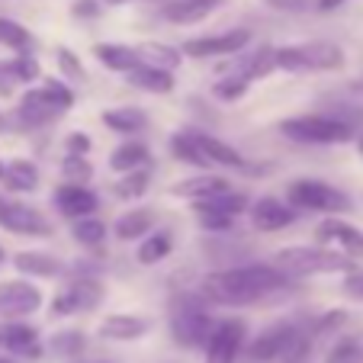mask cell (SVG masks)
<instances>
[{
  "label": "cell",
  "mask_w": 363,
  "mask_h": 363,
  "mask_svg": "<svg viewBox=\"0 0 363 363\" xmlns=\"http://www.w3.org/2000/svg\"><path fill=\"white\" fill-rule=\"evenodd\" d=\"M289 283L277 264H238L228 270H216L203 280V296L216 306H251L280 293Z\"/></svg>",
  "instance_id": "cell-1"
},
{
  "label": "cell",
  "mask_w": 363,
  "mask_h": 363,
  "mask_svg": "<svg viewBox=\"0 0 363 363\" xmlns=\"http://www.w3.org/2000/svg\"><path fill=\"white\" fill-rule=\"evenodd\" d=\"M74 106V90L62 81H45L42 87H33L23 94L20 106L13 113V123L20 129H39L48 125L52 119H58L62 113H68Z\"/></svg>",
  "instance_id": "cell-2"
},
{
  "label": "cell",
  "mask_w": 363,
  "mask_h": 363,
  "mask_svg": "<svg viewBox=\"0 0 363 363\" xmlns=\"http://www.w3.org/2000/svg\"><path fill=\"white\" fill-rule=\"evenodd\" d=\"M274 264L286 277H318V274H347V270L354 267V257L328 251V247H322V245L318 247L296 245V247H283V251H277Z\"/></svg>",
  "instance_id": "cell-3"
},
{
  "label": "cell",
  "mask_w": 363,
  "mask_h": 363,
  "mask_svg": "<svg viewBox=\"0 0 363 363\" xmlns=\"http://www.w3.org/2000/svg\"><path fill=\"white\" fill-rule=\"evenodd\" d=\"M280 132L289 142L299 145H347L354 142L357 129L341 123L331 113H308V116H289L280 123Z\"/></svg>",
  "instance_id": "cell-4"
},
{
  "label": "cell",
  "mask_w": 363,
  "mask_h": 363,
  "mask_svg": "<svg viewBox=\"0 0 363 363\" xmlns=\"http://www.w3.org/2000/svg\"><path fill=\"white\" fill-rule=\"evenodd\" d=\"M216 328V318L199 296H180L171 308V335L180 347H206Z\"/></svg>",
  "instance_id": "cell-5"
},
{
  "label": "cell",
  "mask_w": 363,
  "mask_h": 363,
  "mask_svg": "<svg viewBox=\"0 0 363 363\" xmlns=\"http://www.w3.org/2000/svg\"><path fill=\"white\" fill-rule=\"evenodd\" d=\"M286 203L296 213H325V216H341L350 209V196L341 190H335L325 180H293L286 186Z\"/></svg>",
  "instance_id": "cell-6"
},
{
  "label": "cell",
  "mask_w": 363,
  "mask_h": 363,
  "mask_svg": "<svg viewBox=\"0 0 363 363\" xmlns=\"http://www.w3.org/2000/svg\"><path fill=\"white\" fill-rule=\"evenodd\" d=\"M103 302V286L94 277H84L62 289V293L52 299V315H77V312H94Z\"/></svg>",
  "instance_id": "cell-7"
},
{
  "label": "cell",
  "mask_w": 363,
  "mask_h": 363,
  "mask_svg": "<svg viewBox=\"0 0 363 363\" xmlns=\"http://www.w3.org/2000/svg\"><path fill=\"white\" fill-rule=\"evenodd\" d=\"M247 42H251V29H228V33H219V35H199V39H186L184 45H180V55H186V58L238 55Z\"/></svg>",
  "instance_id": "cell-8"
},
{
  "label": "cell",
  "mask_w": 363,
  "mask_h": 363,
  "mask_svg": "<svg viewBox=\"0 0 363 363\" xmlns=\"http://www.w3.org/2000/svg\"><path fill=\"white\" fill-rule=\"evenodd\" d=\"M245 347V322L241 318H225L216 322L213 335L206 341V363H235Z\"/></svg>",
  "instance_id": "cell-9"
},
{
  "label": "cell",
  "mask_w": 363,
  "mask_h": 363,
  "mask_svg": "<svg viewBox=\"0 0 363 363\" xmlns=\"http://www.w3.org/2000/svg\"><path fill=\"white\" fill-rule=\"evenodd\" d=\"M39 306H42L39 286L23 280L0 283V318H23L29 312H35Z\"/></svg>",
  "instance_id": "cell-10"
},
{
  "label": "cell",
  "mask_w": 363,
  "mask_h": 363,
  "mask_svg": "<svg viewBox=\"0 0 363 363\" xmlns=\"http://www.w3.org/2000/svg\"><path fill=\"white\" fill-rule=\"evenodd\" d=\"M315 238L318 245H337L347 257H363V232L350 222L337 219V216H328L315 225Z\"/></svg>",
  "instance_id": "cell-11"
},
{
  "label": "cell",
  "mask_w": 363,
  "mask_h": 363,
  "mask_svg": "<svg viewBox=\"0 0 363 363\" xmlns=\"http://www.w3.org/2000/svg\"><path fill=\"white\" fill-rule=\"evenodd\" d=\"M52 203H55V209L65 219H84V216L96 213L100 199L87 184H62L55 190V196H52Z\"/></svg>",
  "instance_id": "cell-12"
},
{
  "label": "cell",
  "mask_w": 363,
  "mask_h": 363,
  "mask_svg": "<svg viewBox=\"0 0 363 363\" xmlns=\"http://www.w3.org/2000/svg\"><path fill=\"white\" fill-rule=\"evenodd\" d=\"M247 213H251V222L257 232H280V228L293 225L296 216H299L293 206L277 199V196H261Z\"/></svg>",
  "instance_id": "cell-13"
},
{
  "label": "cell",
  "mask_w": 363,
  "mask_h": 363,
  "mask_svg": "<svg viewBox=\"0 0 363 363\" xmlns=\"http://www.w3.org/2000/svg\"><path fill=\"white\" fill-rule=\"evenodd\" d=\"M0 228H7V232H13V235H23V238H45V235H52V225H48L45 216L23 203L7 206V213L0 219Z\"/></svg>",
  "instance_id": "cell-14"
},
{
  "label": "cell",
  "mask_w": 363,
  "mask_h": 363,
  "mask_svg": "<svg viewBox=\"0 0 363 363\" xmlns=\"http://www.w3.org/2000/svg\"><path fill=\"white\" fill-rule=\"evenodd\" d=\"M0 347L10 350L16 357H39L42 347H39V331L33 325L20 322V318H7L0 322Z\"/></svg>",
  "instance_id": "cell-15"
},
{
  "label": "cell",
  "mask_w": 363,
  "mask_h": 363,
  "mask_svg": "<svg viewBox=\"0 0 363 363\" xmlns=\"http://www.w3.org/2000/svg\"><path fill=\"white\" fill-rule=\"evenodd\" d=\"M186 135H190V142L196 145L199 155L213 167H247V161L241 158V151L232 148L228 142H222V138L206 135V132H196V129H186Z\"/></svg>",
  "instance_id": "cell-16"
},
{
  "label": "cell",
  "mask_w": 363,
  "mask_h": 363,
  "mask_svg": "<svg viewBox=\"0 0 363 363\" xmlns=\"http://www.w3.org/2000/svg\"><path fill=\"white\" fill-rule=\"evenodd\" d=\"M302 48V58H306V71H337L344 68V52L341 45L328 39H315V42H306Z\"/></svg>",
  "instance_id": "cell-17"
},
{
  "label": "cell",
  "mask_w": 363,
  "mask_h": 363,
  "mask_svg": "<svg viewBox=\"0 0 363 363\" xmlns=\"http://www.w3.org/2000/svg\"><path fill=\"white\" fill-rule=\"evenodd\" d=\"M151 331V322L142 315H106L100 325V335L110 337V341H138Z\"/></svg>",
  "instance_id": "cell-18"
},
{
  "label": "cell",
  "mask_w": 363,
  "mask_h": 363,
  "mask_svg": "<svg viewBox=\"0 0 363 363\" xmlns=\"http://www.w3.org/2000/svg\"><path fill=\"white\" fill-rule=\"evenodd\" d=\"M125 81H129L132 87L145 90V94H171L174 90V71H164V68H155V65L138 62L132 71H125Z\"/></svg>",
  "instance_id": "cell-19"
},
{
  "label": "cell",
  "mask_w": 363,
  "mask_h": 363,
  "mask_svg": "<svg viewBox=\"0 0 363 363\" xmlns=\"http://www.w3.org/2000/svg\"><path fill=\"white\" fill-rule=\"evenodd\" d=\"M155 225H158V216L151 213V209H145V206H138V209H129L125 216H119L116 225H113V235L119 241H138Z\"/></svg>",
  "instance_id": "cell-20"
},
{
  "label": "cell",
  "mask_w": 363,
  "mask_h": 363,
  "mask_svg": "<svg viewBox=\"0 0 363 363\" xmlns=\"http://www.w3.org/2000/svg\"><path fill=\"white\" fill-rule=\"evenodd\" d=\"M94 55L100 65H106L110 71H119V74H125V71H132L138 65V52L132 45H119V42H96L94 45Z\"/></svg>",
  "instance_id": "cell-21"
},
{
  "label": "cell",
  "mask_w": 363,
  "mask_h": 363,
  "mask_svg": "<svg viewBox=\"0 0 363 363\" xmlns=\"http://www.w3.org/2000/svg\"><path fill=\"white\" fill-rule=\"evenodd\" d=\"M219 4H222V0H174V4H164V16L171 23L186 26V23L206 20V16L219 7Z\"/></svg>",
  "instance_id": "cell-22"
},
{
  "label": "cell",
  "mask_w": 363,
  "mask_h": 363,
  "mask_svg": "<svg viewBox=\"0 0 363 363\" xmlns=\"http://www.w3.org/2000/svg\"><path fill=\"white\" fill-rule=\"evenodd\" d=\"M13 264H16V270H20V274H26V277H45V280H48V277L65 274V264L58 261V257H52V254H42V251L16 254Z\"/></svg>",
  "instance_id": "cell-23"
},
{
  "label": "cell",
  "mask_w": 363,
  "mask_h": 363,
  "mask_svg": "<svg viewBox=\"0 0 363 363\" xmlns=\"http://www.w3.org/2000/svg\"><path fill=\"white\" fill-rule=\"evenodd\" d=\"M0 184L16 193H33L39 186V167L33 161H10V164H4Z\"/></svg>",
  "instance_id": "cell-24"
},
{
  "label": "cell",
  "mask_w": 363,
  "mask_h": 363,
  "mask_svg": "<svg viewBox=\"0 0 363 363\" xmlns=\"http://www.w3.org/2000/svg\"><path fill=\"white\" fill-rule=\"evenodd\" d=\"M222 190H228L225 177H219V174H203V177L180 180V184L174 186V196H186V199H193V203H199V199L216 196V193H222Z\"/></svg>",
  "instance_id": "cell-25"
},
{
  "label": "cell",
  "mask_w": 363,
  "mask_h": 363,
  "mask_svg": "<svg viewBox=\"0 0 363 363\" xmlns=\"http://www.w3.org/2000/svg\"><path fill=\"white\" fill-rule=\"evenodd\" d=\"M100 119L106 129L119 132V135H132V132H142L148 125V116L138 106H116V110H106Z\"/></svg>",
  "instance_id": "cell-26"
},
{
  "label": "cell",
  "mask_w": 363,
  "mask_h": 363,
  "mask_svg": "<svg viewBox=\"0 0 363 363\" xmlns=\"http://www.w3.org/2000/svg\"><path fill=\"white\" fill-rule=\"evenodd\" d=\"M135 52H138V62L155 65V68H164V71H177L180 62H184L180 48L167 45V42H142Z\"/></svg>",
  "instance_id": "cell-27"
},
{
  "label": "cell",
  "mask_w": 363,
  "mask_h": 363,
  "mask_svg": "<svg viewBox=\"0 0 363 363\" xmlns=\"http://www.w3.org/2000/svg\"><path fill=\"white\" fill-rule=\"evenodd\" d=\"M148 164V145L142 142H123L110 158V167L116 174H129V171H138V167Z\"/></svg>",
  "instance_id": "cell-28"
},
{
  "label": "cell",
  "mask_w": 363,
  "mask_h": 363,
  "mask_svg": "<svg viewBox=\"0 0 363 363\" xmlns=\"http://www.w3.org/2000/svg\"><path fill=\"white\" fill-rule=\"evenodd\" d=\"M174 247V238L171 232H155V235H145L142 245H138V264H145V267H151V264H158L164 261L167 254H171Z\"/></svg>",
  "instance_id": "cell-29"
},
{
  "label": "cell",
  "mask_w": 363,
  "mask_h": 363,
  "mask_svg": "<svg viewBox=\"0 0 363 363\" xmlns=\"http://www.w3.org/2000/svg\"><path fill=\"white\" fill-rule=\"evenodd\" d=\"M196 209H216V213H225V216H232V219H238L241 213H247V196L245 193L222 190V193H216V196L199 199Z\"/></svg>",
  "instance_id": "cell-30"
},
{
  "label": "cell",
  "mask_w": 363,
  "mask_h": 363,
  "mask_svg": "<svg viewBox=\"0 0 363 363\" xmlns=\"http://www.w3.org/2000/svg\"><path fill=\"white\" fill-rule=\"evenodd\" d=\"M277 68V55L270 45H261L257 52H251V55H245V62H241L238 74L247 77V81H257V77H267L270 71Z\"/></svg>",
  "instance_id": "cell-31"
},
{
  "label": "cell",
  "mask_w": 363,
  "mask_h": 363,
  "mask_svg": "<svg viewBox=\"0 0 363 363\" xmlns=\"http://www.w3.org/2000/svg\"><path fill=\"white\" fill-rule=\"evenodd\" d=\"M71 235H74V241L81 247H96V245H103V238H106V225H103L96 216H84V219H74Z\"/></svg>",
  "instance_id": "cell-32"
},
{
  "label": "cell",
  "mask_w": 363,
  "mask_h": 363,
  "mask_svg": "<svg viewBox=\"0 0 363 363\" xmlns=\"http://www.w3.org/2000/svg\"><path fill=\"white\" fill-rule=\"evenodd\" d=\"M0 45L10 48V52H26V48L33 45V35H29V29L20 26L16 20L0 16Z\"/></svg>",
  "instance_id": "cell-33"
},
{
  "label": "cell",
  "mask_w": 363,
  "mask_h": 363,
  "mask_svg": "<svg viewBox=\"0 0 363 363\" xmlns=\"http://www.w3.org/2000/svg\"><path fill=\"white\" fill-rule=\"evenodd\" d=\"M52 354L55 357H65V360H74V357L84 354V347H87V341H84L81 331H58L55 337H52Z\"/></svg>",
  "instance_id": "cell-34"
},
{
  "label": "cell",
  "mask_w": 363,
  "mask_h": 363,
  "mask_svg": "<svg viewBox=\"0 0 363 363\" xmlns=\"http://www.w3.org/2000/svg\"><path fill=\"white\" fill-rule=\"evenodd\" d=\"M171 151H174V158L177 161H184V164H193V167H203V171H209V161L199 155V148L190 142V135L186 132H177V135L171 138Z\"/></svg>",
  "instance_id": "cell-35"
},
{
  "label": "cell",
  "mask_w": 363,
  "mask_h": 363,
  "mask_svg": "<svg viewBox=\"0 0 363 363\" xmlns=\"http://www.w3.org/2000/svg\"><path fill=\"white\" fill-rule=\"evenodd\" d=\"M247 87H251L247 77L232 74V77H222V81L213 84V96L216 100H222V103H235V100H241V96L247 94Z\"/></svg>",
  "instance_id": "cell-36"
},
{
  "label": "cell",
  "mask_w": 363,
  "mask_h": 363,
  "mask_svg": "<svg viewBox=\"0 0 363 363\" xmlns=\"http://www.w3.org/2000/svg\"><path fill=\"white\" fill-rule=\"evenodd\" d=\"M62 177L68 180V184H87V180L94 177V167H90L87 155H65Z\"/></svg>",
  "instance_id": "cell-37"
},
{
  "label": "cell",
  "mask_w": 363,
  "mask_h": 363,
  "mask_svg": "<svg viewBox=\"0 0 363 363\" xmlns=\"http://www.w3.org/2000/svg\"><path fill=\"white\" fill-rule=\"evenodd\" d=\"M148 184H151V174L145 171V167H138V171H129L123 180H119V184H116V193H119L123 199H138L145 190H148Z\"/></svg>",
  "instance_id": "cell-38"
},
{
  "label": "cell",
  "mask_w": 363,
  "mask_h": 363,
  "mask_svg": "<svg viewBox=\"0 0 363 363\" xmlns=\"http://www.w3.org/2000/svg\"><path fill=\"white\" fill-rule=\"evenodd\" d=\"M10 68H13L16 84H29V81H39L42 77V68H39V62H35V55H29V48L10 62Z\"/></svg>",
  "instance_id": "cell-39"
},
{
  "label": "cell",
  "mask_w": 363,
  "mask_h": 363,
  "mask_svg": "<svg viewBox=\"0 0 363 363\" xmlns=\"http://www.w3.org/2000/svg\"><path fill=\"white\" fill-rule=\"evenodd\" d=\"M325 363H363V344L360 341H341L328 350Z\"/></svg>",
  "instance_id": "cell-40"
},
{
  "label": "cell",
  "mask_w": 363,
  "mask_h": 363,
  "mask_svg": "<svg viewBox=\"0 0 363 363\" xmlns=\"http://www.w3.org/2000/svg\"><path fill=\"white\" fill-rule=\"evenodd\" d=\"M55 58H58V68H62L65 81H84V65H81V58H77L71 48L58 45Z\"/></svg>",
  "instance_id": "cell-41"
},
{
  "label": "cell",
  "mask_w": 363,
  "mask_h": 363,
  "mask_svg": "<svg viewBox=\"0 0 363 363\" xmlns=\"http://www.w3.org/2000/svg\"><path fill=\"white\" fill-rule=\"evenodd\" d=\"M196 216H199V225L206 228L209 235H216V232H228L232 228V216H225V213H216V209H196Z\"/></svg>",
  "instance_id": "cell-42"
},
{
  "label": "cell",
  "mask_w": 363,
  "mask_h": 363,
  "mask_svg": "<svg viewBox=\"0 0 363 363\" xmlns=\"http://www.w3.org/2000/svg\"><path fill=\"white\" fill-rule=\"evenodd\" d=\"M344 296L363 302V270H357V267L347 270V277H344Z\"/></svg>",
  "instance_id": "cell-43"
},
{
  "label": "cell",
  "mask_w": 363,
  "mask_h": 363,
  "mask_svg": "<svg viewBox=\"0 0 363 363\" xmlns=\"http://www.w3.org/2000/svg\"><path fill=\"white\" fill-rule=\"evenodd\" d=\"M65 151H68V155H87V151H90V138L84 135V132H71L68 142H65Z\"/></svg>",
  "instance_id": "cell-44"
},
{
  "label": "cell",
  "mask_w": 363,
  "mask_h": 363,
  "mask_svg": "<svg viewBox=\"0 0 363 363\" xmlns=\"http://www.w3.org/2000/svg\"><path fill=\"white\" fill-rule=\"evenodd\" d=\"M71 13L81 16V20H94V16H100V4L96 0H77L74 7H71Z\"/></svg>",
  "instance_id": "cell-45"
},
{
  "label": "cell",
  "mask_w": 363,
  "mask_h": 363,
  "mask_svg": "<svg viewBox=\"0 0 363 363\" xmlns=\"http://www.w3.org/2000/svg\"><path fill=\"white\" fill-rule=\"evenodd\" d=\"M16 87V77H13V68H10V62L4 65L0 62V96H10Z\"/></svg>",
  "instance_id": "cell-46"
},
{
  "label": "cell",
  "mask_w": 363,
  "mask_h": 363,
  "mask_svg": "<svg viewBox=\"0 0 363 363\" xmlns=\"http://www.w3.org/2000/svg\"><path fill=\"white\" fill-rule=\"evenodd\" d=\"M344 0H318V10H325V13H328V10H335V7H341Z\"/></svg>",
  "instance_id": "cell-47"
},
{
  "label": "cell",
  "mask_w": 363,
  "mask_h": 363,
  "mask_svg": "<svg viewBox=\"0 0 363 363\" xmlns=\"http://www.w3.org/2000/svg\"><path fill=\"white\" fill-rule=\"evenodd\" d=\"M7 206H10V199L0 193V219H4V213H7Z\"/></svg>",
  "instance_id": "cell-48"
},
{
  "label": "cell",
  "mask_w": 363,
  "mask_h": 363,
  "mask_svg": "<svg viewBox=\"0 0 363 363\" xmlns=\"http://www.w3.org/2000/svg\"><path fill=\"white\" fill-rule=\"evenodd\" d=\"M103 4H110V7H123V4H129V0H103Z\"/></svg>",
  "instance_id": "cell-49"
},
{
  "label": "cell",
  "mask_w": 363,
  "mask_h": 363,
  "mask_svg": "<svg viewBox=\"0 0 363 363\" xmlns=\"http://www.w3.org/2000/svg\"><path fill=\"white\" fill-rule=\"evenodd\" d=\"M270 4H277V7H286L289 0H270Z\"/></svg>",
  "instance_id": "cell-50"
},
{
  "label": "cell",
  "mask_w": 363,
  "mask_h": 363,
  "mask_svg": "<svg viewBox=\"0 0 363 363\" xmlns=\"http://www.w3.org/2000/svg\"><path fill=\"white\" fill-rule=\"evenodd\" d=\"M0 363H16V360H13V357H0Z\"/></svg>",
  "instance_id": "cell-51"
},
{
  "label": "cell",
  "mask_w": 363,
  "mask_h": 363,
  "mask_svg": "<svg viewBox=\"0 0 363 363\" xmlns=\"http://www.w3.org/2000/svg\"><path fill=\"white\" fill-rule=\"evenodd\" d=\"M357 148H360V155H363V135H360V138H357Z\"/></svg>",
  "instance_id": "cell-52"
},
{
  "label": "cell",
  "mask_w": 363,
  "mask_h": 363,
  "mask_svg": "<svg viewBox=\"0 0 363 363\" xmlns=\"http://www.w3.org/2000/svg\"><path fill=\"white\" fill-rule=\"evenodd\" d=\"M4 257H7V254H4V247H0V267H4Z\"/></svg>",
  "instance_id": "cell-53"
},
{
  "label": "cell",
  "mask_w": 363,
  "mask_h": 363,
  "mask_svg": "<svg viewBox=\"0 0 363 363\" xmlns=\"http://www.w3.org/2000/svg\"><path fill=\"white\" fill-rule=\"evenodd\" d=\"M4 125H7V119H4V116H0V129H4Z\"/></svg>",
  "instance_id": "cell-54"
},
{
  "label": "cell",
  "mask_w": 363,
  "mask_h": 363,
  "mask_svg": "<svg viewBox=\"0 0 363 363\" xmlns=\"http://www.w3.org/2000/svg\"><path fill=\"white\" fill-rule=\"evenodd\" d=\"M0 174H4V158H0Z\"/></svg>",
  "instance_id": "cell-55"
},
{
  "label": "cell",
  "mask_w": 363,
  "mask_h": 363,
  "mask_svg": "<svg viewBox=\"0 0 363 363\" xmlns=\"http://www.w3.org/2000/svg\"><path fill=\"white\" fill-rule=\"evenodd\" d=\"M357 87H360V90H363V77H360V84H357Z\"/></svg>",
  "instance_id": "cell-56"
},
{
  "label": "cell",
  "mask_w": 363,
  "mask_h": 363,
  "mask_svg": "<svg viewBox=\"0 0 363 363\" xmlns=\"http://www.w3.org/2000/svg\"><path fill=\"white\" fill-rule=\"evenodd\" d=\"M164 4H174V0H164Z\"/></svg>",
  "instance_id": "cell-57"
}]
</instances>
